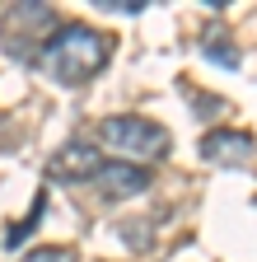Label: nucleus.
<instances>
[{"label": "nucleus", "instance_id": "5", "mask_svg": "<svg viewBox=\"0 0 257 262\" xmlns=\"http://www.w3.org/2000/svg\"><path fill=\"white\" fill-rule=\"evenodd\" d=\"M94 187H99L103 202H122V196H136V192L150 187V169L122 164V159H103V169L94 173Z\"/></svg>", "mask_w": 257, "mask_h": 262}, {"label": "nucleus", "instance_id": "3", "mask_svg": "<svg viewBox=\"0 0 257 262\" xmlns=\"http://www.w3.org/2000/svg\"><path fill=\"white\" fill-rule=\"evenodd\" d=\"M56 28V14L47 5H10L5 14H0V38H5V47L24 61H38L42 42L52 38Z\"/></svg>", "mask_w": 257, "mask_h": 262}, {"label": "nucleus", "instance_id": "1", "mask_svg": "<svg viewBox=\"0 0 257 262\" xmlns=\"http://www.w3.org/2000/svg\"><path fill=\"white\" fill-rule=\"evenodd\" d=\"M108 56H112V38H108V33H99V28L71 19V24H56L52 38L42 42L38 71H42L52 84L80 89V84H89V80L108 66Z\"/></svg>", "mask_w": 257, "mask_h": 262}, {"label": "nucleus", "instance_id": "7", "mask_svg": "<svg viewBox=\"0 0 257 262\" xmlns=\"http://www.w3.org/2000/svg\"><path fill=\"white\" fill-rule=\"evenodd\" d=\"M201 52H206L211 61H220V66H229V71L243 61V56H239V47L224 38V33H206V38H201Z\"/></svg>", "mask_w": 257, "mask_h": 262}, {"label": "nucleus", "instance_id": "4", "mask_svg": "<svg viewBox=\"0 0 257 262\" xmlns=\"http://www.w3.org/2000/svg\"><path fill=\"white\" fill-rule=\"evenodd\" d=\"M103 169V159H99V145L94 141H71V145H61L52 159H47V173L61 178V183H94V173Z\"/></svg>", "mask_w": 257, "mask_h": 262}, {"label": "nucleus", "instance_id": "6", "mask_svg": "<svg viewBox=\"0 0 257 262\" xmlns=\"http://www.w3.org/2000/svg\"><path fill=\"white\" fill-rule=\"evenodd\" d=\"M201 159L206 164H248L252 159V136L248 131H206L201 136Z\"/></svg>", "mask_w": 257, "mask_h": 262}, {"label": "nucleus", "instance_id": "8", "mask_svg": "<svg viewBox=\"0 0 257 262\" xmlns=\"http://www.w3.org/2000/svg\"><path fill=\"white\" fill-rule=\"evenodd\" d=\"M24 262H75V253L71 248H33Z\"/></svg>", "mask_w": 257, "mask_h": 262}, {"label": "nucleus", "instance_id": "2", "mask_svg": "<svg viewBox=\"0 0 257 262\" xmlns=\"http://www.w3.org/2000/svg\"><path fill=\"white\" fill-rule=\"evenodd\" d=\"M99 141L112 155H131V159H150V164L173 150L169 126H159L150 117H108V122H99Z\"/></svg>", "mask_w": 257, "mask_h": 262}]
</instances>
